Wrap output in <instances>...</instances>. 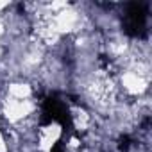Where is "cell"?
<instances>
[{
  "label": "cell",
  "instance_id": "1",
  "mask_svg": "<svg viewBox=\"0 0 152 152\" xmlns=\"http://www.w3.org/2000/svg\"><path fill=\"white\" fill-rule=\"evenodd\" d=\"M64 129L59 122L50 120L47 124H39L34 132V148L36 152H52L54 147L63 140Z\"/></svg>",
  "mask_w": 152,
  "mask_h": 152
}]
</instances>
